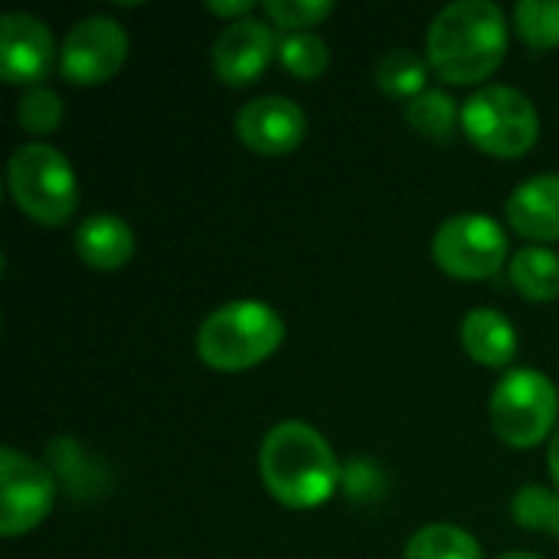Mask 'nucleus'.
I'll list each match as a JSON object with an SVG mask.
<instances>
[{
  "instance_id": "f257e3e1",
  "label": "nucleus",
  "mask_w": 559,
  "mask_h": 559,
  "mask_svg": "<svg viewBox=\"0 0 559 559\" xmlns=\"http://www.w3.org/2000/svg\"><path fill=\"white\" fill-rule=\"evenodd\" d=\"M508 56V20L491 0H455L426 33V59L449 85H481Z\"/></svg>"
},
{
  "instance_id": "f03ea898",
  "label": "nucleus",
  "mask_w": 559,
  "mask_h": 559,
  "mask_svg": "<svg viewBox=\"0 0 559 559\" xmlns=\"http://www.w3.org/2000/svg\"><path fill=\"white\" fill-rule=\"evenodd\" d=\"M344 465L331 442L301 419H285L269 429L259 449V475L265 491L292 511H314L341 488Z\"/></svg>"
},
{
  "instance_id": "7ed1b4c3",
  "label": "nucleus",
  "mask_w": 559,
  "mask_h": 559,
  "mask_svg": "<svg viewBox=\"0 0 559 559\" xmlns=\"http://www.w3.org/2000/svg\"><path fill=\"white\" fill-rule=\"evenodd\" d=\"M285 341L282 314L255 298L226 301L197 331V357L216 373H246L265 364Z\"/></svg>"
},
{
  "instance_id": "20e7f679",
  "label": "nucleus",
  "mask_w": 559,
  "mask_h": 559,
  "mask_svg": "<svg viewBox=\"0 0 559 559\" xmlns=\"http://www.w3.org/2000/svg\"><path fill=\"white\" fill-rule=\"evenodd\" d=\"M7 187L20 213L39 226H66L79 210L75 167L46 141H26L10 154Z\"/></svg>"
},
{
  "instance_id": "39448f33",
  "label": "nucleus",
  "mask_w": 559,
  "mask_h": 559,
  "mask_svg": "<svg viewBox=\"0 0 559 559\" xmlns=\"http://www.w3.org/2000/svg\"><path fill=\"white\" fill-rule=\"evenodd\" d=\"M491 429L508 449H534L544 445L559 426L557 383L531 367L508 370L491 390L488 403Z\"/></svg>"
},
{
  "instance_id": "423d86ee",
  "label": "nucleus",
  "mask_w": 559,
  "mask_h": 559,
  "mask_svg": "<svg viewBox=\"0 0 559 559\" xmlns=\"http://www.w3.org/2000/svg\"><path fill=\"white\" fill-rule=\"evenodd\" d=\"M465 138L501 160L524 157L540 138V115L534 102L511 85H481L462 105Z\"/></svg>"
},
{
  "instance_id": "0eeeda50",
  "label": "nucleus",
  "mask_w": 559,
  "mask_h": 559,
  "mask_svg": "<svg viewBox=\"0 0 559 559\" xmlns=\"http://www.w3.org/2000/svg\"><path fill=\"white\" fill-rule=\"evenodd\" d=\"M432 262L462 282L495 278L508 262V233L485 213L449 216L432 236Z\"/></svg>"
},
{
  "instance_id": "6e6552de",
  "label": "nucleus",
  "mask_w": 559,
  "mask_h": 559,
  "mask_svg": "<svg viewBox=\"0 0 559 559\" xmlns=\"http://www.w3.org/2000/svg\"><path fill=\"white\" fill-rule=\"evenodd\" d=\"M56 504V478L46 462L7 445L0 452V537L36 531Z\"/></svg>"
},
{
  "instance_id": "1a4fd4ad",
  "label": "nucleus",
  "mask_w": 559,
  "mask_h": 559,
  "mask_svg": "<svg viewBox=\"0 0 559 559\" xmlns=\"http://www.w3.org/2000/svg\"><path fill=\"white\" fill-rule=\"evenodd\" d=\"M128 59V29L105 13H92L66 33L59 46V75L72 85H105Z\"/></svg>"
},
{
  "instance_id": "9d476101",
  "label": "nucleus",
  "mask_w": 559,
  "mask_h": 559,
  "mask_svg": "<svg viewBox=\"0 0 559 559\" xmlns=\"http://www.w3.org/2000/svg\"><path fill=\"white\" fill-rule=\"evenodd\" d=\"M59 66V49L52 29L33 13L0 16V75L7 85H43V79Z\"/></svg>"
},
{
  "instance_id": "9b49d317",
  "label": "nucleus",
  "mask_w": 559,
  "mask_h": 559,
  "mask_svg": "<svg viewBox=\"0 0 559 559\" xmlns=\"http://www.w3.org/2000/svg\"><path fill=\"white\" fill-rule=\"evenodd\" d=\"M236 138L259 157H285L301 147L308 134V115L295 98L262 95L236 111Z\"/></svg>"
},
{
  "instance_id": "f8f14e48",
  "label": "nucleus",
  "mask_w": 559,
  "mask_h": 559,
  "mask_svg": "<svg viewBox=\"0 0 559 559\" xmlns=\"http://www.w3.org/2000/svg\"><path fill=\"white\" fill-rule=\"evenodd\" d=\"M272 59H278V36L272 23L255 16L226 23V29L216 36L210 52L216 79L233 88L252 85L269 69Z\"/></svg>"
},
{
  "instance_id": "ddd939ff",
  "label": "nucleus",
  "mask_w": 559,
  "mask_h": 559,
  "mask_svg": "<svg viewBox=\"0 0 559 559\" xmlns=\"http://www.w3.org/2000/svg\"><path fill=\"white\" fill-rule=\"evenodd\" d=\"M508 223L531 246L559 242V174H537L508 197Z\"/></svg>"
},
{
  "instance_id": "4468645a",
  "label": "nucleus",
  "mask_w": 559,
  "mask_h": 559,
  "mask_svg": "<svg viewBox=\"0 0 559 559\" xmlns=\"http://www.w3.org/2000/svg\"><path fill=\"white\" fill-rule=\"evenodd\" d=\"M75 252L95 272H118L134 259V229L115 213H92L75 229Z\"/></svg>"
},
{
  "instance_id": "2eb2a0df",
  "label": "nucleus",
  "mask_w": 559,
  "mask_h": 559,
  "mask_svg": "<svg viewBox=\"0 0 559 559\" xmlns=\"http://www.w3.org/2000/svg\"><path fill=\"white\" fill-rule=\"evenodd\" d=\"M462 347L465 354L478 364V367H488V370H504L514 364L518 357V331L514 324L495 311V308H472L465 318H462Z\"/></svg>"
},
{
  "instance_id": "dca6fc26",
  "label": "nucleus",
  "mask_w": 559,
  "mask_h": 559,
  "mask_svg": "<svg viewBox=\"0 0 559 559\" xmlns=\"http://www.w3.org/2000/svg\"><path fill=\"white\" fill-rule=\"evenodd\" d=\"M511 285L527 301H557L559 298V255L550 246H524L508 262Z\"/></svg>"
},
{
  "instance_id": "f3484780",
  "label": "nucleus",
  "mask_w": 559,
  "mask_h": 559,
  "mask_svg": "<svg viewBox=\"0 0 559 559\" xmlns=\"http://www.w3.org/2000/svg\"><path fill=\"white\" fill-rule=\"evenodd\" d=\"M46 468L52 472L56 481H62L69 488V495L79 498H95L105 485L102 468L95 465V459L85 452L82 442L75 439H56L46 449Z\"/></svg>"
},
{
  "instance_id": "a211bd4d",
  "label": "nucleus",
  "mask_w": 559,
  "mask_h": 559,
  "mask_svg": "<svg viewBox=\"0 0 559 559\" xmlns=\"http://www.w3.org/2000/svg\"><path fill=\"white\" fill-rule=\"evenodd\" d=\"M429 59H423L416 49H390L380 62H377V85L386 98H396V102H413L416 95L426 92V82H429Z\"/></svg>"
},
{
  "instance_id": "6ab92c4d",
  "label": "nucleus",
  "mask_w": 559,
  "mask_h": 559,
  "mask_svg": "<svg viewBox=\"0 0 559 559\" xmlns=\"http://www.w3.org/2000/svg\"><path fill=\"white\" fill-rule=\"evenodd\" d=\"M403 118L416 134H423L429 141H449L455 134V128L462 124V108L449 92L426 88L423 95H416L413 102L403 105Z\"/></svg>"
},
{
  "instance_id": "aec40b11",
  "label": "nucleus",
  "mask_w": 559,
  "mask_h": 559,
  "mask_svg": "<svg viewBox=\"0 0 559 559\" xmlns=\"http://www.w3.org/2000/svg\"><path fill=\"white\" fill-rule=\"evenodd\" d=\"M403 559H485V554L468 531L455 524H426L409 537Z\"/></svg>"
},
{
  "instance_id": "412c9836",
  "label": "nucleus",
  "mask_w": 559,
  "mask_h": 559,
  "mask_svg": "<svg viewBox=\"0 0 559 559\" xmlns=\"http://www.w3.org/2000/svg\"><path fill=\"white\" fill-rule=\"evenodd\" d=\"M278 62L285 72H292L301 82L321 79L331 66V49L328 43L311 29V33H285L278 39Z\"/></svg>"
},
{
  "instance_id": "4be33fe9",
  "label": "nucleus",
  "mask_w": 559,
  "mask_h": 559,
  "mask_svg": "<svg viewBox=\"0 0 559 559\" xmlns=\"http://www.w3.org/2000/svg\"><path fill=\"white\" fill-rule=\"evenodd\" d=\"M514 29L518 36L544 52V49H557L559 46V3L550 0H521L514 7Z\"/></svg>"
},
{
  "instance_id": "5701e85b",
  "label": "nucleus",
  "mask_w": 559,
  "mask_h": 559,
  "mask_svg": "<svg viewBox=\"0 0 559 559\" xmlns=\"http://www.w3.org/2000/svg\"><path fill=\"white\" fill-rule=\"evenodd\" d=\"M16 124L33 138L52 134L62 124V98H59V92L49 88V85L23 88L20 102H16Z\"/></svg>"
},
{
  "instance_id": "b1692460",
  "label": "nucleus",
  "mask_w": 559,
  "mask_h": 559,
  "mask_svg": "<svg viewBox=\"0 0 559 559\" xmlns=\"http://www.w3.org/2000/svg\"><path fill=\"white\" fill-rule=\"evenodd\" d=\"M511 514L518 527L524 531H540L559 537V491H550L544 485H527L514 495Z\"/></svg>"
},
{
  "instance_id": "393cba45",
  "label": "nucleus",
  "mask_w": 559,
  "mask_h": 559,
  "mask_svg": "<svg viewBox=\"0 0 559 559\" xmlns=\"http://www.w3.org/2000/svg\"><path fill=\"white\" fill-rule=\"evenodd\" d=\"M262 13L272 26L285 33H311L318 23H324L334 13L331 0H265Z\"/></svg>"
},
{
  "instance_id": "a878e982",
  "label": "nucleus",
  "mask_w": 559,
  "mask_h": 559,
  "mask_svg": "<svg viewBox=\"0 0 559 559\" xmlns=\"http://www.w3.org/2000/svg\"><path fill=\"white\" fill-rule=\"evenodd\" d=\"M386 472L373 459H350L341 472V488L354 504H373L386 495Z\"/></svg>"
},
{
  "instance_id": "bb28decb",
  "label": "nucleus",
  "mask_w": 559,
  "mask_h": 559,
  "mask_svg": "<svg viewBox=\"0 0 559 559\" xmlns=\"http://www.w3.org/2000/svg\"><path fill=\"white\" fill-rule=\"evenodd\" d=\"M252 10H255L252 0H210V3H206V13H213V16H229L233 23H236V20H246Z\"/></svg>"
},
{
  "instance_id": "cd10ccee",
  "label": "nucleus",
  "mask_w": 559,
  "mask_h": 559,
  "mask_svg": "<svg viewBox=\"0 0 559 559\" xmlns=\"http://www.w3.org/2000/svg\"><path fill=\"white\" fill-rule=\"evenodd\" d=\"M547 468H550V475H554L559 488V426L557 432L550 436V445H547Z\"/></svg>"
},
{
  "instance_id": "c85d7f7f",
  "label": "nucleus",
  "mask_w": 559,
  "mask_h": 559,
  "mask_svg": "<svg viewBox=\"0 0 559 559\" xmlns=\"http://www.w3.org/2000/svg\"><path fill=\"white\" fill-rule=\"evenodd\" d=\"M501 559H544V557H534V554H504Z\"/></svg>"
}]
</instances>
